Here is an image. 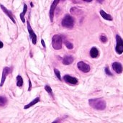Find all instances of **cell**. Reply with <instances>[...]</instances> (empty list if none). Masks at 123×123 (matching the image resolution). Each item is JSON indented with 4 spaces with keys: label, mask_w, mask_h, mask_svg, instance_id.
<instances>
[{
    "label": "cell",
    "mask_w": 123,
    "mask_h": 123,
    "mask_svg": "<svg viewBox=\"0 0 123 123\" xmlns=\"http://www.w3.org/2000/svg\"><path fill=\"white\" fill-rule=\"evenodd\" d=\"M59 122H60V121H59V120H55L53 123H59Z\"/></svg>",
    "instance_id": "28"
},
{
    "label": "cell",
    "mask_w": 123,
    "mask_h": 123,
    "mask_svg": "<svg viewBox=\"0 0 123 123\" xmlns=\"http://www.w3.org/2000/svg\"><path fill=\"white\" fill-rule=\"evenodd\" d=\"M27 30H28V32H29L30 37V38L32 39V43H33L34 45H35V44L37 43V35H36L35 33L33 32V30H32L31 26H30V22H29L28 21H27Z\"/></svg>",
    "instance_id": "7"
},
{
    "label": "cell",
    "mask_w": 123,
    "mask_h": 123,
    "mask_svg": "<svg viewBox=\"0 0 123 123\" xmlns=\"http://www.w3.org/2000/svg\"><path fill=\"white\" fill-rule=\"evenodd\" d=\"M7 102V99L5 97H2V96H0V106L2 107V106H4L6 105V103Z\"/></svg>",
    "instance_id": "20"
},
{
    "label": "cell",
    "mask_w": 123,
    "mask_h": 123,
    "mask_svg": "<svg viewBox=\"0 0 123 123\" xmlns=\"http://www.w3.org/2000/svg\"><path fill=\"white\" fill-rule=\"evenodd\" d=\"M59 3L58 0H55L53 1L51 6H50V22H53V17H54V11L56 7V6L58 5V4Z\"/></svg>",
    "instance_id": "9"
},
{
    "label": "cell",
    "mask_w": 123,
    "mask_h": 123,
    "mask_svg": "<svg viewBox=\"0 0 123 123\" xmlns=\"http://www.w3.org/2000/svg\"><path fill=\"white\" fill-rule=\"evenodd\" d=\"M0 6H1V9H2V11H3V12L9 17V19H10L14 23H16V22H15V20H14V16H13L12 12L9 11V10H8V9H7L4 5H2V4H0Z\"/></svg>",
    "instance_id": "11"
},
{
    "label": "cell",
    "mask_w": 123,
    "mask_h": 123,
    "mask_svg": "<svg viewBox=\"0 0 123 123\" xmlns=\"http://www.w3.org/2000/svg\"><path fill=\"white\" fill-rule=\"evenodd\" d=\"M99 50L97 48L94 47V48H92L91 49V50H90V55H91L92 58H97L99 56Z\"/></svg>",
    "instance_id": "13"
},
{
    "label": "cell",
    "mask_w": 123,
    "mask_h": 123,
    "mask_svg": "<svg viewBox=\"0 0 123 123\" xmlns=\"http://www.w3.org/2000/svg\"><path fill=\"white\" fill-rule=\"evenodd\" d=\"M29 84H30V86H29V89H28V91L30 92V91L31 90V87H32V86H31V82H30V79H29Z\"/></svg>",
    "instance_id": "26"
},
{
    "label": "cell",
    "mask_w": 123,
    "mask_h": 123,
    "mask_svg": "<svg viewBox=\"0 0 123 123\" xmlns=\"http://www.w3.org/2000/svg\"><path fill=\"white\" fill-rule=\"evenodd\" d=\"M70 12L72 14H74V15H79L82 13L80 9H79L77 7H72L71 9Z\"/></svg>",
    "instance_id": "17"
},
{
    "label": "cell",
    "mask_w": 123,
    "mask_h": 123,
    "mask_svg": "<svg viewBox=\"0 0 123 123\" xmlns=\"http://www.w3.org/2000/svg\"><path fill=\"white\" fill-rule=\"evenodd\" d=\"M54 73H55L56 77H57L60 81H61V73H60V71H59L57 68H54Z\"/></svg>",
    "instance_id": "23"
},
{
    "label": "cell",
    "mask_w": 123,
    "mask_h": 123,
    "mask_svg": "<svg viewBox=\"0 0 123 123\" xmlns=\"http://www.w3.org/2000/svg\"><path fill=\"white\" fill-rule=\"evenodd\" d=\"M63 42H64V44L68 49H73L74 48V45L71 43H70L69 41H68L67 40H64Z\"/></svg>",
    "instance_id": "19"
},
{
    "label": "cell",
    "mask_w": 123,
    "mask_h": 123,
    "mask_svg": "<svg viewBox=\"0 0 123 123\" xmlns=\"http://www.w3.org/2000/svg\"><path fill=\"white\" fill-rule=\"evenodd\" d=\"M100 14H101V16L105 19H106V20H110V21H112V17L110 15V14H107V13H106L104 10H100Z\"/></svg>",
    "instance_id": "14"
},
{
    "label": "cell",
    "mask_w": 123,
    "mask_h": 123,
    "mask_svg": "<svg viewBox=\"0 0 123 123\" xmlns=\"http://www.w3.org/2000/svg\"><path fill=\"white\" fill-rule=\"evenodd\" d=\"M39 102H40V97H36V98H35V99H33L31 102H30L28 105H25V106L24 107V109H25V110H27V109H28V108L32 107V106L35 105V104L38 103Z\"/></svg>",
    "instance_id": "15"
},
{
    "label": "cell",
    "mask_w": 123,
    "mask_h": 123,
    "mask_svg": "<svg viewBox=\"0 0 123 123\" xmlns=\"http://www.w3.org/2000/svg\"><path fill=\"white\" fill-rule=\"evenodd\" d=\"M30 5H31V6H32V7H33V4H32V2H30Z\"/></svg>",
    "instance_id": "29"
},
{
    "label": "cell",
    "mask_w": 123,
    "mask_h": 123,
    "mask_svg": "<svg viewBox=\"0 0 123 123\" xmlns=\"http://www.w3.org/2000/svg\"><path fill=\"white\" fill-rule=\"evenodd\" d=\"M27 11V6L25 4H24V9H23V11H22V12L19 14L20 19H21V20H22V22L23 23H25V14H26Z\"/></svg>",
    "instance_id": "16"
},
{
    "label": "cell",
    "mask_w": 123,
    "mask_h": 123,
    "mask_svg": "<svg viewBox=\"0 0 123 123\" xmlns=\"http://www.w3.org/2000/svg\"><path fill=\"white\" fill-rule=\"evenodd\" d=\"M63 36L60 35H54L52 38V45L55 50H60L62 48Z\"/></svg>",
    "instance_id": "3"
},
{
    "label": "cell",
    "mask_w": 123,
    "mask_h": 123,
    "mask_svg": "<svg viewBox=\"0 0 123 123\" xmlns=\"http://www.w3.org/2000/svg\"><path fill=\"white\" fill-rule=\"evenodd\" d=\"M74 61V58L72 55H66L63 57L62 60V63L64 65H70Z\"/></svg>",
    "instance_id": "12"
},
{
    "label": "cell",
    "mask_w": 123,
    "mask_h": 123,
    "mask_svg": "<svg viewBox=\"0 0 123 123\" xmlns=\"http://www.w3.org/2000/svg\"><path fill=\"white\" fill-rule=\"evenodd\" d=\"M22 85H23V79L20 75H18L17 76V86L21 87L22 86Z\"/></svg>",
    "instance_id": "18"
},
{
    "label": "cell",
    "mask_w": 123,
    "mask_h": 123,
    "mask_svg": "<svg viewBox=\"0 0 123 123\" xmlns=\"http://www.w3.org/2000/svg\"><path fill=\"white\" fill-rule=\"evenodd\" d=\"M45 90L50 95V96H52L53 97V91H52V89H51V87L49 86V85H45Z\"/></svg>",
    "instance_id": "21"
},
{
    "label": "cell",
    "mask_w": 123,
    "mask_h": 123,
    "mask_svg": "<svg viewBox=\"0 0 123 123\" xmlns=\"http://www.w3.org/2000/svg\"><path fill=\"white\" fill-rule=\"evenodd\" d=\"M105 73H106L108 76H112V73H111V71H110L109 67H106V68H105Z\"/></svg>",
    "instance_id": "24"
},
{
    "label": "cell",
    "mask_w": 123,
    "mask_h": 123,
    "mask_svg": "<svg viewBox=\"0 0 123 123\" xmlns=\"http://www.w3.org/2000/svg\"><path fill=\"white\" fill-rule=\"evenodd\" d=\"M41 43H42V45H43V48H45V42H44V40H43V39L41 40Z\"/></svg>",
    "instance_id": "25"
},
{
    "label": "cell",
    "mask_w": 123,
    "mask_h": 123,
    "mask_svg": "<svg viewBox=\"0 0 123 123\" xmlns=\"http://www.w3.org/2000/svg\"><path fill=\"white\" fill-rule=\"evenodd\" d=\"M3 46H4L3 43H2L1 41H0V48H3Z\"/></svg>",
    "instance_id": "27"
},
{
    "label": "cell",
    "mask_w": 123,
    "mask_h": 123,
    "mask_svg": "<svg viewBox=\"0 0 123 123\" xmlns=\"http://www.w3.org/2000/svg\"><path fill=\"white\" fill-rule=\"evenodd\" d=\"M89 105L97 110H104L107 107L106 102L102 98H96V99H91L89 100Z\"/></svg>",
    "instance_id": "1"
},
{
    "label": "cell",
    "mask_w": 123,
    "mask_h": 123,
    "mask_svg": "<svg viewBox=\"0 0 123 123\" xmlns=\"http://www.w3.org/2000/svg\"><path fill=\"white\" fill-rule=\"evenodd\" d=\"M77 66H78L79 69L84 73H88L91 70L90 66L88 65L87 63H84V61H79L77 64Z\"/></svg>",
    "instance_id": "6"
},
{
    "label": "cell",
    "mask_w": 123,
    "mask_h": 123,
    "mask_svg": "<svg viewBox=\"0 0 123 123\" xmlns=\"http://www.w3.org/2000/svg\"><path fill=\"white\" fill-rule=\"evenodd\" d=\"M99 40H100V41L102 42V43H106L107 42V37L105 35H100V37H99Z\"/></svg>",
    "instance_id": "22"
},
{
    "label": "cell",
    "mask_w": 123,
    "mask_h": 123,
    "mask_svg": "<svg viewBox=\"0 0 123 123\" xmlns=\"http://www.w3.org/2000/svg\"><path fill=\"white\" fill-rule=\"evenodd\" d=\"M75 24V19L70 14H66L63 17L61 22V25L63 27L71 29L74 27Z\"/></svg>",
    "instance_id": "2"
},
{
    "label": "cell",
    "mask_w": 123,
    "mask_h": 123,
    "mask_svg": "<svg viewBox=\"0 0 123 123\" xmlns=\"http://www.w3.org/2000/svg\"><path fill=\"white\" fill-rule=\"evenodd\" d=\"M12 71V69L9 67H4V69H3V71H2V76H1V83H0V87H1L4 84V81L6 80V78L8 74H11Z\"/></svg>",
    "instance_id": "5"
},
{
    "label": "cell",
    "mask_w": 123,
    "mask_h": 123,
    "mask_svg": "<svg viewBox=\"0 0 123 123\" xmlns=\"http://www.w3.org/2000/svg\"><path fill=\"white\" fill-rule=\"evenodd\" d=\"M112 68L117 74H121L123 71V66L119 62H114L112 63Z\"/></svg>",
    "instance_id": "10"
},
{
    "label": "cell",
    "mask_w": 123,
    "mask_h": 123,
    "mask_svg": "<svg viewBox=\"0 0 123 123\" xmlns=\"http://www.w3.org/2000/svg\"><path fill=\"white\" fill-rule=\"evenodd\" d=\"M116 47H115V50L117 54L120 55L123 53V38L119 35H116Z\"/></svg>",
    "instance_id": "4"
},
{
    "label": "cell",
    "mask_w": 123,
    "mask_h": 123,
    "mask_svg": "<svg viewBox=\"0 0 123 123\" xmlns=\"http://www.w3.org/2000/svg\"><path fill=\"white\" fill-rule=\"evenodd\" d=\"M63 80L68 83V84H72V85H75L78 83V79L75 77H73V76H71L69 75H65L63 76Z\"/></svg>",
    "instance_id": "8"
}]
</instances>
